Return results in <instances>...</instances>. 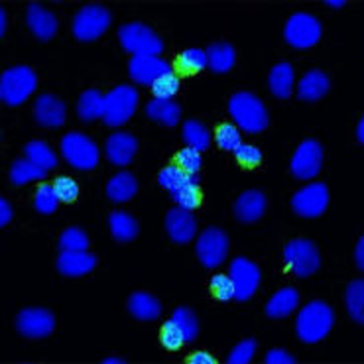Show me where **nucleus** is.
Wrapping results in <instances>:
<instances>
[{"instance_id": "nucleus-12", "label": "nucleus", "mask_w": 364, "mask_h": 364, "mask_svg": "<svg viewBox=\"0 0 364 364\" xmlns=\"http://www.w3.org/2000/svg\"><path fill=\"white\" fill-rule=\"evenodd\" d=\"M329 205V189L325 183H309L291 197V209L305 219L321 217Z\"/></svg>"}, {"instance_id": "nucleus-37", "label": "nucleus", "mask_w": 364, "mask_h": 364, "mask_svg": "<svg viewBox=\"0 0 364 364\" xmlns=\"http://www.w3.org/2000/svg\"><path fill=\"white\" fill-rule=\"evenodd\" d=\"M171 321L176 323L179 331L183 333V341L186 343H193L199 337V319H197V315L189 307H178L173 311V315H171Z\"/></svg>"}, {"instance_id": "nucleus-53", "label": "nucleus", "mask_w": 364, "mask_h": 364, "mask_svg": "<svg viewBox=\"0 0 364 364\" xmlns=\"http://www.w3.org/2000/svg\"><path fill=\"white\" fill-rule=\"evenodd\" d=\"M356 140H358V144H364V119L358 120V127H356Z\"/></svg>"}, {"instance_id": "nucleus-26", "label": "nucleus", "mask_w": 364, "mask_h": 364, "mask_svg": "<svg viewBox=\"0 0 364 364\" xmlns=\"http://www.w3.org/2000/svg\"><path fill=\"white\" fill-rule=\"evenodd\" d=\"M146 114L164 127H176L181 119V109L171 99H152L146 105Z\"/></svg>"}, {"instance_id": "nucleus-15", "label": "nucleus", "mask_w": 364, "mask_h": 364, "mask_svg": "<svg viewBox=\"0 0 364 364\" xmlns=\"http://www.w3.org/2000/svg\"><path fill=\"white\" fill-rule=\"evenodd\" d=\"M16 329L26 339H43L55 329V317L42 307H28L18 314Z\"/></svg>"}, {"instance_id": "nucleus-17", "label": "nucleus", "mask_w": 364, "mask_h": 364, "mask_svg": "<svg viewBox=\"0 0 364 364\" xmlns=\"http://www.w3.org/2000/svg\"><path fill=\"white\" fill-rule=\"evenodd\" d=\"M166 230L176 245H187L197 235V220L193 213L179 205L170 209L166 215Z\"/></svg>"}, {"instance_id": "nucleus-24", "label": "nucleus", "mask_w": 364, "mask_h": 364, "mask_svg": "<svg viewBox=\"0 0 364 364\" xmlns=\"http://www.w3.org/2000/svg\"><path fill=\"white\" fill-rule=\"evenodd\" d=\"M128 311L140 321H156L161 314V305L158 297L148 291H134L128 299Z\"/></svg>"}, {"instance_id": "nucleus-46", "label": "nucleus", "mask_w": 364, "mask_h": 364, "mask_svg": "<svg viewBox=\"0 0 364 364\" xmlns=\"http://www.w3.org/2000/svg\"><path fill=\"white\" fill-rule=\"evenodd\" d=\"M179 91V79L178 75H164L160 77L152 85V93L156 95V99H171L173 95Z\"/></svg>"}, {"instance_id": "nucleus-8", "label": "nucleus", "mask_w": 364, "mask_h": 364, "mask_svg": "<svg viewBox=\"0 0 364 364\" xmlns=\"http://www.w3.org/2000/svg\"><path fill=\"white\" fill-rule=\"evenodd\" d=\"M120 46L134 55H160L164 43L148 26L140 22H130L119 30Z\"/></svg>"}, {"instance_id": "nucleus-4", "label": "nucleus", "mask_w": 364, "mask_h": 364, "mask_svg": "<svg viewBox=\"0 0 364 364\" xmlns=\"http://www.w3.org/2000/svg\"><path fill=\"white\" fill-rule=\"evenodd\" d=\"M36 73L26 65L6 69L0 77V99L9 107H20L36 91Z\"/></svg>"}, {"instance_id": "nucleus-5", "label": "nucleus", "mask_w": 364, "mask_h": 364, "mask_svg": "<svg viewBox=\"0 0 364 364\" xmlns=\"http://www.w3.org/2000/svg\"><path fill=\"white\" fill-rule=\"evenodd\" d=\"M138 107V93L130 85L114 87L107 97H105V110H102V120L107 127H120L130 120Z\"/></svg>"}, {"instance_id": "nucleus-43", "label": "nucleus", "mask_w": 364, "mask_h": 364, "mask_svg": "<svg viewBox=\"0 0 364 364\" xmlns=\"http://www.w3.org/2000/svg\"><path fill=\"white\" fill-rule=\"evenodd\" d=\"M256 353V341L255 339H245L238 343L237 347L232 348L227 356V363L229 364H246L252 360V356Z\"/></svg>"}, {"instance_id": "nucleus-7", "label": "nucleus", "mask_w": 364, "mask_h": 364, "mask_svg": "<svg viewBox=\"0 0 364 364\" xmlns=\"http://www.w3.org/2000/svg\"><path fill=\"white\" fill-rule=\"evenodd\" d=\"M110 12L101 4H87L73 18V36L79 42H93L110 26Z\"/></svg>"}, {"instance_id": "nucleus-50", "label": "nucleus", "mask_w": 364, "mask_h": 364, "mask_svg": "<svg viewBox=\"0 0 364 364\" xmlns=\"http://www.w3.org/2000/svg\"><path fill=\"white\" fill-rule=\"evenodd\" d=\"M187 363L189 364H215L217 360L213 358L209 353H193L191 356H187Z\"/></svg>"}, {"instance_id": "nucleus-45", "label": "nucleus", "mask_w": 364, "mask_h": 364, "mask_svg": "<svg viewBox=\"0 0 364 364\" xmlns=\"http://www.w3.org/2000/svg\"><path fill=\"white\" fill-rule=\"evenodd\" d=\"M53 189H55V195L58 199L63 201V203H73L77 197H79V187L71 178L68 176H61L53 181Z\"/></svg>"}, {"instance_id": "nucleus-23", "label": "nucleus", "mask_w": 364, "mask_h": 364, "mask_svg": "<svg viewBox=\"0 0 364 364\" xmlns=\"http://www.w3.org/2000/svg\"><path fill=\"white\" fill-rule=\"evenodd\" d=\"M329 77L323 73L321 69H311L304 75V79L297 85V97L301 101H319L329 93Z\"/></svg>"}, {"instance_id": "nucleus-21", "label": "nucleus", "mask_w": 364, "mask_h": 364, "mask_svg": "<svg viewBox=\"0 0 364 364\" xmlns=\"http://www.w3.org/2000/svg\"><path fill=\"white\" fill-rule=\"evenodd\" d=\"M266 195L258 189H248L240 195L235 203V215L242 223H256L264 217L266 213Z\"/></svg>"}, {"instance_id": "nucleus-6", "label": "nucleus", "mask_w": 364, "mask_h": 364, "mask_svg": "<svg viewBox=\"0 0 364 364\" xmlns=\"http://www.w3.org/2000/svg\"><path fill=\"white\" fill-rule=\"evenodd\" d=\"M284 260L297 278H309L311 274L319 270L321 256H319V250L311 240L296 238L284 248Z\"/></svg>"}, {"instance_id": "nucleus-30", "label": "nucleus", "mask_w": 364, "mask_h": 364, "mask_svg": "<svg viewBox=\"0 0 364 364\" xmlns=\"http://www.w3.org/2000/svg\"><path fill=\"white\" fill-rule=\"evenodd\" d=\"M109 227L112 237L117 238L119 242H130L138 237L140 227H138V220L128 215L124 211H114L109 215Z\"/></svg>"}, {"instance_id": "nucleus-54", "label": "nucleus", "mask_w": 364, "mask_h": 364, "mask_svg": "<svg viewBox=\"0 0 364 364\" xmlns=\"http://www.w3.org/2000/svg\"><path fill=\"white\" fill-rule=\"evenodd\" d=\"M325 6H329V9H343L345 0H325Z\"/></svg>"}, {"instance_id": "nucleus-36", "label": "nucleus", "mask_w": 364, "mask_h": 364, "mask_svg": "<svg viewBox=\"0 0 364 364\" xmlns=\"http://www.w3.org/2000/svg\"><path fill=\"white\" fill-rule=\"evenodd\" d=\"M345 301H347V309L350 317L355 319L358 325L364 323V282L356 279L353 284H348L347 291H345Z\"/></svg>"}, {"instance_id": "nucleus-40", "label": "nucleus", "mask_w": 364, "mask_h": 364, "mask_svg": "<svg viewBox=\"0 0 364 364\" xmlns=\"http://www.w3.org/2000/svg\"><path fill=\"white\" fill-rule=\"evenodd\" d=\"M58 195H55V189L53 186H42L38 189L34 199L36 211L42 213V215H51V213L58 209Z\"/></svg>"}, {"instance_id": "nucleus-47", "label": "nucleus", "mask_w": 364, "mask_h": 364, "mask_svg": "<svg viewBox=\"0 0 364 364\" xmlns=\"http://www.w3.org/2000/svg\"><path fill=\"white\" fill-rule=\"evenodd\" d=\"M235 156H237L238 164L245 166V168H256V166L262 164V152H260L256 146L240 144L237 150H235Z\"/></svg>"}, {"instance_id": "nucleus-33", "label": "nucleus", "mask_w": 364, "mask_h": 364, "mask_svg": "<svg viewBox=\"0 0 364 364\" xmlns=\"http://www.w3.org/2000/svg\"><path fill=\"white\" fill-rule=\"evenodd\" d=\"M48 176V170L36 166L30 160H16L10 168V183L14 186H26L36 179H43Z\"/></svg>"}, {"instance_id": "nucleus-10", "label": "nucleus", "mask_w": 364, "mask_h": 364, "mask_svg": "<svg viewBox=\"0 0 364 364\" xmlns=\"http://www.w3.org/2000/svg\"><path fill=\"white\" fill-rule=\"evenodd\" d=\"M229 237L225 230L219 227H209L199 235L197 240V256L199 262L203 264L205 268H217L227 260L229 255Z\"/></svg>"}, {"instance_id": "nucleus-55", "label": "nucleus", "mask_w": 364, "mask_h": 364, "mask_svg": "<svg viewBox=\"0 0 364 364\" xmlns=\"http://www.w3.org/2000/svg\"><path fill=\"white\" fill-rule=\"evenodd\" d=\"M102 363L105 364H122L124 363V358H120V356H109V358H105Z\"/></svg>"}, {"instance_id": "nucleus-29", "label": "nucleus", "mask_w": 364, "mask_h": 364, "mask_svg": "<svg viewBox=\"0 0 364 364\" xmlns=\"http://www.w3.org/2000/svg\"><path fill=\"white\" fill-rule=\"evenodd\" d=\"M294 79H296L294 68L289 63H278L276 68H272L270 77H268L270 91L278 99H288L294 91Z\"/></svg>"}, {"instance_id": "nucleus-22", "label": "nucleus", "mask_w": 364, "mask_h": 364, "mask_svg": "<svg viewBox=\"0 0 364 364\" xmlns=\"http://www.w3.org/2000/svg\"><path fill=\"white\" fill-rule=\"evenodd\" d=\"M58 272L68 276V278H79L95 270L97 258L89 252H61L58 256Z\"/></svg>"}, {"instance_id": "nucleus-13", "label": "nucleus", "mask_w": 364, "mask_h": 364, "mask_svg": "<svg viewBox=\"0 0 364 364\" xmlns=\"http://www.w3.org/2000/svg\"><path fill=\"white\" fill-rule=\"evenodd\" d=\"M229 276L235 286V299L246 301L255 296L256 288L260 284V268L252 260H248L245 256H238L230 262Z\"/></svg>"}, {"instance_id": "nucleus-51", "label": "nucleus", "mask_w": 364, "mask_h": 364, "mask_svg": "<svg viewBox=\"0 0 364 364\" xmlns=\"http://www.w3.org/2000/svg\"><path fill=\"white\" fill-rule=\"evenodd\" d=\"M355 262L358 270H364V238H358L356 242V250H355Z\"/></svg>"}, {"instance_id": "nucleus-19", "label": "nucleus", "mask_w": 364, "mask_h": 364, "mask_svg": "<svg viewBox=\"0 0 364 364\" xmlns=\"http://www.w3.org/2000/svg\"><path fill=\"white\" fill-rule=\"evenodd\" d=\"M26 24L32 30V34L42 42H50L58 32V18L38 2H32L26 10Z\"/></svg>"}, {"instance_id": "nucleus-27", "label": "nucleus", "mask_w": 364, "mask_h": 364, "mask_svg": "<svg viewBox=\"0 0 364 364\" xmlns=\"http://www.w3.org/2000/svg\"><path fill=\"white\" fill-rule=\"evenodd\" d=\"M297 305H299V294H297V289L282 288L266 304V315L272 317V319H282V317H288Z\"/></svg>"}, {"instance_id": "nucleus-38", "label": "nucleus", "mask_w": 364, "mask_h": 364, "mask_svg": "<svg viewBox=\"0 0 364 364\" xmlns=\"http://www.w3.org/2000/svg\"><path fill=\"white\" fill-rule=\"evenodd\" d=\"M61 252H87L89 250V237L79 227H69L60 237Z\"/></svg>"}, {"instance_id": "nucleus-25", "label": "nucleus", "mask_w": 364, "mask_h": 364, "mask_svg": "<svg viewBox=\"0 0 364 364\" xmlns=\"http://www.w3.org/2000/svg\"><path fill=\"white\" fill-rule=\"evenodd\" d=\"M138 193V179L130 171H120L107 183V197L114 203H127Z\"/></svg>"}, {"instance_id": "nucleus-3", "label": "nucleus", "mask_w": 364, "mask_h": 364, "mask_svg": "<svg viewBox=\"0 0 364 364\" xmlns=\"http://www.w3.org/2000/svg\"><path fill=\"white\" fill-rule=\"evenodd\" d=\"M229 110L232 120L248 134H258L268 128V112L264 102L252 93H237L230 97Z\"/></svg>"}, {"instance_id": "nucleus-31", "label": "nucleus", "mask_w": 364, "mask_h": 364, "mask_svg": "<svg viewBox=\"0 0 364 364\" xmlns=\"http://www.w3.org/2000/svg\"><path fill=\"white\" fill-rule=\"evenodd\" d=\"M102 110H105V97L99 91H85L79 97L77 102V114L83 122H93L97 119H102Z\"/></svg>"}, {"instance_id": "nucleus-9", "label": "nucleus", "mask_w": 364, "mask_h": 364, "mask_svg": "<svg viewBox=\"0 0 364 364\" xmlns=\"http://www.w3.org/2000/svg\"><path fill=\"white\" fill-rule=\"evenodd\" d=\"M61 152L65 160L77 170H93L99 164V150L95 142L83 132H69L61 140Z\"/></svg>"}, {"instance_id": "nucleus-32", "label": "nucleus", "mask_w": 364, "mask_h": 364, "mask_svg": "<svg viewBox=\"0 0 364 364\" xmlns=\"http://www.w3.org/2000/svg\"><path fill=\"white\" fill-rule=\"evenodd\" d=\"M205 68H207V55L199 48H189L176 58V69L179 75H195Z\"/></svg>"}, {"instance_id": "nucleus-34", "label": "nucleus", "mask_w": 364, "mask_h": 364, "mask_svg": "<svg viewBox=\"0 0 364 364\" xmlns=\"http://www.w3.org/2000/svg\"><path fill=\"white\" fill-rule=\"evenodd\" d=\"M26 160H30L36 166H40L43 170H53L58 168V156L51 152V148L48 144H43L40 140H34V142H28L24 146Z\"/></svg>"}, {"instance_id": "nucleus-52", "label": "nucleus", "mask_w": 364, "mask_h": 364, "mask_svg": "<svg viewBox=\"0 0 364 364\" xmlns=\"http://www.w3.org/2000/svg\"><path fill=\"white\" fill-rule=\"evenodd\" d=\"M6 26H9V20H6V10L0 9V34H6Z\"/></svg>"}, {"instance_id": "nucleus-1", "label": "nucleus", "mask_w": 364, "mask_h": 364, "mask_svg": "<svg viewBox=\"0 0 364 364\" xmlns=\"http://www.w3.org/2000/svg\"><path fill=\"white\" fill-rule=\"evenodd\" d=\"M158 181L164 189H168L171 199L183 207L193 211L201 205V189H199V176L197 173H186L178 166H166L158 176Z\"/></svg>"}, {"instance_id": "nucleus-28", "label": "nucleus", "mask_w": 364, "mask_h": 364, "mask_svg": "<svg viewBox=\"0 0 364 364\" xmlns=\"http://www.w3.org/2000/svg\"><path fill=\"white\" fill-rule=\"evenodd\" d=\"M207 55V65L211 68L213 73H229L230 69L235 68L237 61V53L230 43H213L209 50L205 51Z\"/></svg>"}, {"instance_id": "nucleus-20", "label": "nucleus", "mask_w": 364, "mask_h": 364, "mask_svg": "<svg viewBox=\"0 0 364 364\" xmlns=\"http://www.w3.org/2000/svg\"><path fill=\"white\" fill-rule=\"evenodd\" d=\"M34 117L42 127H61L65 122V102L55 95H40L36 99Z\"/></svg>"}, {"instance_id": "nucleus-42", "label": "nucleus", "mask_w": 364, "mask_h": 364, "mask_svg": "<svg viewBox=\"0 0 364 364\" xmlns=\"http://www.w3.org/2000/svg\"><path fill=\"white\" fill-rule=\"evenodd\" d=\"M211 294L219 301H229V299H235V286H232V279L230 276H225V274H217L211 278Z\"/></svg>"}, {"instance_id": "nucleus-41", "label": "nucleus", "mask_w": 364, "mask_h": 364, "mask_svg": "<svg viewBox=\"0 0 364 364\" xmlns=\"http://www.w3.org/2000/svg\"><path fill=\"white\" fill-rule=\"evenodd\" d=\"M160 341L161 345L166 348H170V350H178L181 345H186V341H183V333L179 331V327L176 323L171 321H166L164 323V327H161V333H160Z\"/></svg>"}, {"instance_id": "nucleus-2", "label": "nucleus", "mask_w": 364, "mask_h": 364, "mask_svg": "<svg viewBox=\"0 0 364 364\" xmlns=\"http://www.w3.org/2000/svg\"><path fill=\"white\" fill-rule=\"evenodd\" d=\"M333 323H335V315L333 309L325 301H311L307 304L299 311L296 319V333L299 339L307 343V345H314L323 341L329 331L333 329Z\"/></svg>"}, {"instance_id": "nucleus-44", "label": "nucleus", "mask_w": 364, "mask_h": 364, "mask_svg": "<svg viewBox=\"0 0 364 364\" xmlns=\"http://www.w3.org/2000/svg\"><path fill=\"white\" fill-rule=\"evenodd\" d=\"M217 144L227 152H235L240 146V132L232 124H220L217 130Z\"/></svg>"}, {"instance_id": "nucleus-35", "label": "nucleus", "mask_w": 364, "mask_h": 364, "mask_svg": "<svg viewBox=\"0 0 364 364\" xmlns=\"http://www.w3.org/2000/svg\"><path fill=\"white\" fill-rule=\"evenodd\" d=\"M183 140H186L189 148H195V150H207L209 144H211V136H209V130L205 127L203 122H199V120L189 119L186 120V124H183Z\"/></svg>"}, {"instance_id": "nucleus-18", "label": "nucleus", "mask_w": 364, "mask_h": 364, "mask_svg": "<svg viewBox=\"0 0 364 364\" xmlns=\"http://www.w3.org/2000/svg\"><path fill=\"white\" fill-rule=\"evenodd\" d=\"M136 152H138L136 136L128 134V132H117L107 138L105 154H107V160L114 166H128L134 160Z\"/></svg>"}, {"instance_id": "nucleus-11", "label": "nucleus", "mask_w": 364, "mask_h": 364, "mask_svg": "<svg viewBox=\"0 0 364 364\" xmlns=\"http://www.w3.org/2000/svg\"><path fill=\"white\" fill-rule=\"evenodd\" d=\"M284 36H286V42L289 46H294L297 50H307V48H314L315 43L319 42L321 24L311 14L299 12V14H294L289 18Z\"/></svg>"}, {"instance_id": "nucleus-16", "label": "nucleus", "mask_w": 364, "mask_h": 364, "mask_svg": "<svg viewBox=\"0 0 364 364\" xmlns=\"http://www.w3.org/2000/svg\"><path fill=\"white\" fill-rule=\"evenodd\" d=\"M171 65L156 55H134L128 63V75L140 85L152 87L160 77L170 75Z\"/></svg>"}, {"instance_id": "nucleus-39", "label": "nucleus", "mask_w": 364, "mask_h": 364, "mask_svg": "<svg viewBox=\"0 0 364 364\" xmlns=\"http://www.w3.org/2000/svg\"><path fill=\"white\" fill-rule=\"evenodd\" d=\"M176 161H178L179 170H183L186 173H199L203 168V158L201 152L195 148H183L176 154Z\"/></svg>"}, {"instance_id": "nucleus-14", "label": "nucleus", "mask_w": 364, "mask_h": 364, "mask_svg": "<svg viewBox=\"0 0 364 364\" xmlns=\"http://www.w3.org/2000/svg\"><path fill=\"white\" fill-rule=\"evenodd\" d=\"M323 164V146L317 140H305L291 158V173L297 179H314L319 176Z\"/></svg>"}, {"instance_id": "nucleus-48", "label": "nucleus", "mask_w": 364, "mask_h": 364, "mask_svg": "<svg viewBox=\"0 0 364 364\" xmlns=\"http://www.w3.org/2000/svg\"><path fill=\"white\" fill-rule=\"evenodd\" d=\"M264 363L266 364H296V356H291L288 350H282V348H272L264 356Z\"/></svg>"}, {"instance_id": "nucleus-49", "label": "nucleus", "mask_w": 364, "mask_h": 364, "mask_svg": "<svg viewBox=\"0 0 364 364\" xmlns=\"http://www.w3.org/2000/svg\"><path fill=\"white\" fill-rule=\"evenodd\" d=\"M10 220H12V207L10 203L2 197L0 199V227H6Z\"/></svg>"}]
</instances>
